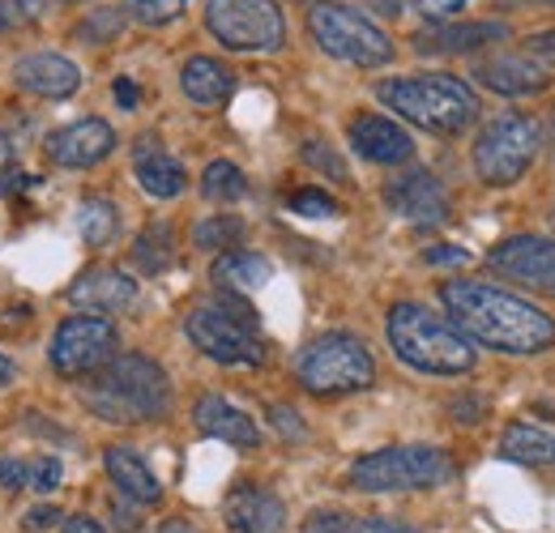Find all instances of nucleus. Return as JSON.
Here are the masks:
<instances>
[{"mask_svg":"<svg viewBox=\"0 0 555 533\" xmlns=\"http://www.w3.org/2000/svg\"><path fill=\"white\" fill-rule=\"evenodd\" d=\"M440 303L449 321L487 350L500 354H543L555 346V321L530 299L479 282V277H449L440 282Z\"/></svg>","mask_w":555,"mask_h":533,"instance_id":"1","label":"nucleus"},{"mask_svg":"<svg viewBox=\"0 0 555 533\" xmlns=\"http://www.w3.org/2000/svg\"><path fill=\"white\" fill-rule=\"evenodd\" d=\"M81 401L103 422H154L171 410V385L167 372L145 354H112L99 372H90Z\"/></svg>","mask_w":555,"mask_h":533,"instance_id":"2","label":"nucleus"},{"mask_svg":"<svg viewBox=\"0 0 555 533\" xmlns=\"http://www.w3.org/2000/svg\"><path fill=\"white\" fill-rule=\"evenodd\" d=\"M389 350L423 376H466L475 367V341L449 316H436L423 303H393L385 321Z\"/></svg>","mask_w":555,"mask_h":533,"instance_id":"3","label":"nucleus"},{"mask_svg":"<svg viewBox=\"0 0 555 533\" xmlns=\"http://www.w3.org/2000/svg\"><path fill=\"white\" fill-rule=\"evenodd\" d=\"M376 99L393 107L402 120L436 136L466 133L479 116L475 90L453 73H415V77H385L376 81Z\"/></svg>","mask_w":555,"mask_h":533,"instance_id":"4","label":"nucleus"},{"mask_svg":"<svg viewBox=\"0 0 555 533\" xmlns=\"http://www.w3.org/2000/svg\"><path fill=\"white\" fill-rule=\"evenodd\" d=\"M184 334L206 359L222 363V367H261L266 363L261 325L244 295L222 290V299L193 308L184 321Z\"/></svg>","mask_w":555,"mask_h":533,"instance_id":"5","label":"nucleus"},{"mask_svg":"<svg viewBox=\"0 0 555 533\" xmlns=\"http://www.w3.org/2000/svg\"><path fill=\"white\" fill-rule=\"evenodd\" d=\"M457 473L453 457L431 444H393L359 457L350 466L347 482L363 495H398V491H427L444 486Z\"/></svg>","mask_w":555,"mask_h":533,"instance_id":"6","label":"nucleus"},{"mask_svg":"<svg viewBox=\"0 0 555 533\" xmlns=\"http://www.w3.org/2000/svg\"><path fill=\"white\" fill-rule=\"evenodd\" d=\"M295 380L312 398H347L372 389L376 359L354 334H325L295 354Z\"/></svg>","mask_w":555,"mask_h":533,"instance_id":"7","label":"nucleus"},{"mask_svg":"<svg viewBox=\"0 0 555 533\" xmlns=\"http://www.w3.org/2000/svg\"><path fill=\"white\" fill-rule=\"evenodd\" d=\"M308 30H312L317 48L343 65L385 68L393 61V39L367 13L338 4V0H317L308 9Z\"/></svg>","mask_w":555,"mask_h":533,"instance_id":"8","label":"nucleus"},{"mask_svg":"<svg viewBox=\"0 0 555 533\" xmlns=\"http://www.w3.org/2000/svg\"><path fill=\"white\" fill-rule=\"evenodd\" d=\"M539 150H543V125L534 116H526V112H504L475 136L470 162H475L483 184L508 188L530 171Z\"/></svg>","mask_w":555,"mask_h":533,"instance_id":"9","label":"nucleus"},{"mask_svg":"<svg viewBox=\"0 0 555 533\" xmlns=\"http://www.w3.org/2000/svg\"><path fill=\"white\" fill-rule=\"evenodd\" d=\"M206 30L227 52H278L286 39L278 0H209Z\"/></svg>","mask_w":555,"mask_h":533,"instance_id":"10","label":"nucleus"},{"mask_svg":"<svg viewBox=\"0 0 555 533\" xmlns=\"http://www.w3.org/2000/svg\"><path fill=\"white\" fill-rule=\"evenodd\" d=\"M112 354H116V325L107 316H94V312L69 316L48 346V363L65 380H81V376L99 372Z\"/></svg>","mask_w":555,"mask_h":533,"instance_id":"11","label":"nucleus"},{"mask_svg":"<svg viewBox=\"0 0 555 533\" xmlns=\"http://www.w3.org/2000/svg\"><path fill=\"white\" fill-rule=\"evenodd\" d=\"M491 273L539 290V295H555V239L543 235H508L487 252Z\"/></svg>","mask_w":555,"mask_h":533,"instance_id":"12","label":"nucleus"},{"mask_svg":"<svg viewBox=\"0 0 555 533\" xmlns=\"http://www.w3.org/2000/svg\"><path fill=\"white\" fill-rule=\"evenodd\" d=\"M112 150H116V129L107 120H99V116L73 120L65 129H56L43 145L48 162L61 167V171H86V167L103 162Z\"/></svg>","mask_w":555,"mask_h":533,"instance_id":"13","label":"nucleus"},{"mask_svg":"<svg viewBox=\"0 0 555 533\" xmlns=\"http://www.w3.org/2000/svg\"><path fill=\"white\" fill-rule=\"evenodd\" d=\"M385 200L398 218L418 222V226H436L449 218V193L444 184L427 171V167H411V171H398L389 184H385Z\"/></svg>","mask_w":555,"mask_h":533,"instance_id":"14","label":"nucleus"},{"mask_svg":"<svg viewBox=\"0 0 555 533\" xmlns=\"http://www.w3.org/2000/svg\"><path fill=\"white\" fill-rule=\"evenodd\" d=\"M350 145L359 158L367 162H380V167H398V162H411L415 158V141L402 125H393L389 116H376V112H363L350 120Z\"/></svg>","mask_w":555,"mask_h":533,"instance_id":"15","label":"nucleus"},{"mask_svg":"<svg viewBox=\"0 0 555 533\" xmlns=\"http://www.w3.org/2000/svg\"><path fill=\"white\" fill-rule=\"evenodd\" d=\"M13 81L39 99H73L81 86V68L61 52H30L13 61Z\"/></svg>","mask_w":555,"mask_h":533,"instance_id":"16","label":"nucleus"},{"mask_svg":"<svg viewBox=\"0 0 555 533\" xmlns=\"http://www.w3.org/2000/svg\"><path fill=\"white\" fill-rule=\"evenodd\" d=\"M69 303L73 308H86V312H125L138 303V282L120 269H86L77 282L69 286Z\"/></svg>","mask_w":555,"mask_h":533,"instance_id":"17","label":"nucleus"},{"mask_svg":"<svg viewBox=\"0 0 555 533\" xmlns=\"http://www.w3.org/2000/svg\"><path fill=\"white\" fill-rule=\"evenodd\" d=\"M193 422H197L202 435L222 440V444H235V448H257V444H261V427H257L240 405H231V401L218 398V393L197 398V405H193Z\"/></svg>","mask_w":555,"mask_h":533,"instance_id":"18","label":"nucleus"},{"mask_svg":"<svg viewBox=\"0 0 555 533\" xmlns=\"http://www.w3.org/2000/svg\"><path fill=\"white\" fill-rule=\"evenodd\" d=\"M227 525L231 533H282L286 508L266 486H235L227 495Z\"/></svg>","mask_w":555,"mask_h":533,"instance_id":"19","label":"nucleus"},{"mask_svg":"<svg viewBox=\"0 0 555 533\" xmlns=\"http://www.w3.org/2000/svg\"><path fill=\"white\" fill-rule=\"evenodd\" d=\"M475 77L483 81L491 94L500 99H521V94H543L552 86L547 68L539 65L534 56H495L475 68Z\"/></svg>","mask_w":555,"mask_h":533,"instance_id":"20","label":"nucleus"},{"mask_svg":"<svg viewBox=\"0 0 555 533\" xmlns=\"http://www.w3.org/2000/svg\"><path fill=\"white\" fill-rule=\"evenodd\" d=\"M508 35L504 22H440V26H423L415 35L418 52H440V56H457V52H479L487 43H500Z\"/></svg>","mask_w":555,"mask_h":533,"instance_id":"21","label":"nucleus"},{"mask_svg":"<svg viewBox=\"0 0 555 533\" xmlns=\"http://www.w3.org/2000/svg\"><path fill=\"white\" fill-rule=\"evenodd\" d=\"M133 171H138V184L154 200H171L184 193V167L163 150V141L154 133H141L133 145Z\"/></svg>","mask_w":555,"mask_h":533,"instance_id":"22","label":"nucleus"},{"mask_svg":"<svg viewBox=\"0 0 555 533\" xmlns=\"http://www.w3.org/2000/svg\"><path fill=\"white\" fill-rule=\"evenodd\" d=\"M103 466H107L112 486H116L125 499H133V504H154V499L163 495V482L154 478V469L145 466V457L133 453L129 444H112V448L103 453Z\"/></svg>","mask_w":555,"mask_h":533,"instance_id":"23","label":"nucleus"},{"mask_svg":"<svg viewBox=\"0 0 555 533\" xmlns=\"http://www.w3.org/2000/svg\"><path fill=\"white\" fill-rule=\"evenodd\" d=\"M180 90H184V99L193 107H222L235 94V77L214 56H193L189 65L180 68Z\"/></svg>","mask_w":555,"mask_h":533,"instance_id":"24","label":"nucleus"},{"mask_svg":"<svg viewBox=\"0 0 555 533\" xmlns=\"http://www.w3.org/2000/svg\"><path fill=\"white\" fill-rule=\"evenodd\" d=\"M209 273H214V282H218L222 290H231V295H253V290H261V286L270 282L274 265H270L266 257H257V252L227 248V252L214 261Z\"/></svg>","mask_w":555,"mask_h":533,"instance_id":"25","label":"nucleus"},{"mask_svg":"<svg viewBox=\"0 0 555 533\" xmlns=\"http://www.w3.org/2000/svg\"><path fill=\"white\" fill-rule=\"evenodd\" d=\"M500 453L517 466H555V431L534 422H508L500 435Z\"/></svg>","mask_w":555,"mask_h":533,"instance_id":"26","label":"nucleus"},{"mask_svg":"<svg viewBox=\"0 0 555 533\" xmlns=\"http://www.w3.org/2000/svg\"><path fill=\"white\" fill-rule=\"evenodd\" d=\"M77 231H81V239H86L90 248L112 244L116 231H120V213H116V205H112L107 197L81 200V209H77Z\"/></svg>","mask_w":555,"mask_h":533,"instance_id":"27","label":"nucleus"},{"mask_svg":"<svg viewBox=\"0 0 555 533\" xmlns=\"http://www.w3.org/2000/svg\"><path fill=\"white\" fill-rule=\"evenodd\" d=\"M133 261H138V269H145V273H167V269H171L176 244H171V226H167V222H154V226L141 231L138 248H133Z\"/></svg>","mask_w":555,"mask_h":533,"instance_id":"28","label":"nucleus"},{"mask_svg":"<svg viewBox=\"0 0 555 533\" xmlns=\"http://www.w3.org/2000/svg\"><path fill=\"white\" fill-rule=\"evenodd\" d=\"M202 193H206V200H214V205H231V200H240L248 193V180H244V171H240L235 162L214 158L206 167V176H202Z\"/></svg>","mask_w":555,"mask_h":533,"instance_id":"29","label":"nucleus"},{"mask_svg":"<svg viewBox=\"0 0 555 533\" xmlns=\"http://www.w3.org/2000/svg\"><path fill=\"white\" fill-rule=\"evenodd\" d=\"M235 239H244V218H235V213H214L193 226V244L206 252H218V248L227 252V248H235Z\"/></svg>","mask_w":555,"mask_h":533,"instance_id":"30","label":"nucleus"},{"mask_svg":"<svg viewBox=\"0 0 555 533\" xmlns=\"http://www.w3.org/2000/svg\"><path fill=\"white\" fill-rule=\"evenodd\" d=\"M193 0H129V17L141 26H167L189 13Z\"/></svg>","mask_w":555,"mask_h":533,"instance_id":"31","label":"nucleus"},{"mask_svg":"<svg viewBox=\"0 0 555 533\" xmlns=\"http://www.w3.org/2000/svg\"><path fill=\"white\" fill-rule=\"evenodd\" d=\"M125 30V13L120 9H94L81 26H77V39H90V43H107Z\"/></svg>","mask_w":555,"mask_h":533,"instance_id":"32","label":"nucleus"},{"mask_svg":"<svg viewBox=\"0 0 555 533\" xmlns=\"http://www.w3.org/2000/svg\"><path fill=\"white\" fill-rule=\"evenodd\" d=\"M304 162L317 167V171H325L330 180H347V162H343V158L334 154V145L321 141V136H312V141L304 145Z\"/></svg>","mask_w":555,"mask_h":533,"instance_id":"33","label":"nucleus"},{"mask_svg":"<svg viewBox=\"0 0 555 533\" xmlns=\"http://www.w3.org/2000/svg\"><path fill=\"white\" fill-rule=\"evenodd\" d=\"M291 213H304V218H334L338 205H334L330 193H321V188H299V193H291Z\"/></svg>","mask_w":555,"mask_h":533,"instance_id":"34","label":"nucleus"},{"mask_svg":"<svg viewBox=\"0 0 555 533\" xmlns=\"http://www.w3.org/2000/svg\"><path fill=\"white\" fill-rule=\"evenodd\" d=\"M334 533H415V530L402 525V521H389V517H347L343 512V521H338Z\"/></svg>","mask_w":555,"mask_h":533,"instance_id":"35","label":"nucleus"},{"mask_svg":"<svg viewBox=\"0 0 555 533\" xmlns=\"http://www.w3.org/2000/svg\"><path fill=\"white\" fill-rule=\"evenodd\" d=\"M26 466H30V486H35V491H56V486H61V473H65V469H61L56 457H35V461H26Z\"/></svg>","mask_w":555,"mask_h":533,"instance_id":"36","label":"nucleus"},{"mask_svg":"<svg viewBox=\"0 0 555 533\" xmlns=\"http://www.w3.org/2000/svg\"><path fill=\"white\" fill-rule=\"evenodd\" d=\"M270 418H274V427H278V435L282 440H291V444H299L304 435H308V427H304V418L291 410V405H274L270 410Z\"/></svg>","mask_w":555,"mask_h":533,"instance_id":"37","label":"nucleus"},{"mask_svg":"<svg viewBox=\"0 0 555 533\" xmlns=\"http://www.w3.org/2000/svg\"><path fill=\"white\" fill-rule=\"evenodd\" d=\"M65 517H61V508L56 504H39V508H30L26 517H22V525L30 533H43V530H56Z\"/></svg>","mask_w":555,"mask_h":533,"instance_id":"38","label":"nucleus"},{"mask_svg":"<svg viewBox=\"0 0 555 533\" xmlns=\"http://www.w3.org/2000/svg\"><path fill=\"white\" fill-rule=\"evenodd\" d=\"M526 56H534L543 68H555V30H539V35H530Z\"/></svg>","mask_w":555,"mask_h":533,"instance_id":"39","label":"nucleus"},{"mask_svg":"<svg viewBox=\"0 0 555 533\" xmlns=\"http://www.w3.org/2000/svg\"><path fill=\"white\" fill-rule=\"evenodd\" d=\"M0 486H4V491H22V486H30V466L4 457V461H0Z\"/></svg>","mask_w":555,"mask_h":533,"instance_id":"40","label":"nucleus"},{"mask_svg":"<svg viewBox=\"0 0 555 533\" xmlns=\"http://www.w3.org/2000/svg\"><path fill=\"white\" fill-rule=\"evenodd\" d=\"M470 261V252L466 248H423V265H466Z\"/></svg>","mask_w":555,"mask_h":533,"instance_id":"41","label":"nucleus"},{"mask_svg":"<svg viewBox=\"0 0 555 533\" xmlns=\"http://www.w3.org/2000/svg\"><path fill=\"white\" fill-rule=\"evenodd\" d=\"M338 521H343V512L321 508V512H312V517L304 521V533H334V530H338Z\"/></svg>","mask_w":555,"mask_h":533,"instance_id":"42","label":"nucleus"},{"mask_svg":"<svg viewBox=\"0 0 555 533\" xmlns=\"http://www.w3.org/2000/svg\"><path fill=\"white\" fill-rule=\"evenodd\" d=\"M112 94H116V103L125 107V112H133L141 103V90L138 81H129V77H116V86H112Z\"/></svg>","mask_w":555,"mask_h":533,"instance_id":"43","label":"nucleus"},{"mask_svg":"<svg viewBox=\"0 0 555 533\" xmlns=\"http://www.w3.org/2000/svg\"><path fill=\"white\" fill-rule=\"evenodd\" d=\"M483 405H487L483 398H457L453 401V418L457 422H479L483 418Z\"/></svg>","mask_w":555,"mask_h":533,"instance_id":"44","label":"nucleus"},{"mask_svg":"<svg viewBox=\"0 0 555 533\" xmlns=\"http://www.w3.org/2000/svg\"><path fill=\"white\" fill-rule=\"evenodd\" d=\"M61 530H65V533H107L103 525H99V521H94V517H86V512H77V517H65V521H61Z\"/></svg>","mask_w":555,"mask_h":533,"instance_id":"45","label":"nucleus"},{"mask_svg":"<svg viewBox=\"0 0 555 533\" xmlns=\"http://www.w3.org/2000/svg\"><path fill=\"white\" fill-rule=\"evenodd\" d=\"M367 4H372L380 17H402V13L411 9V0H367Z\"/></svg>","mask_w":555,"mask_h":533,"instance_id":"46","label":"nucleus"},{"mask_svg":"<svg viewBox=\"0 0 555 533\" xmlns=\"http://www.w3.org/2000/svg\"><path fill=\"white\" fill-rule=\"evenodd\" d=\"M462 4H466V0H431L427 9H431L436 17H449V13H462Z\"/></svg>","mask_w":555,"mask_h":533,"instance_id":"47","label":"nucleus"},{"mask_svg":"<svg viewBox=\"0 0 555 533\" xmlns=\"http://www.w3.org/2000/svg\"><path fill=\"white\" fill-rule=\"evenodd\" d=\"M13 376H17V363H13L9 354H0V389H4V385H13Z\"/></svg>","mask_w":555,"mask_h":533,"instance_id":"48","label":"nucleus"},{"mask_svg":"<svg viewBox=\"0 0 555 533\" xmlns=\"http://www.w3.org/2000/svg\"><path fill=\"white\" fill-rule=\"evenodd\" d=\"M13 167V141L0 133V171H9Z\"/></svg>","mask_w":555,"mask_h":533,"instance_id":"49","label":"nucleus"},{"mask_svg":"<svg viewBox=\"0 0 555 533\" xmlns=\"http://www.w3.org/2000/svg\"><path fill=\"white\" fill-rule=\"evenodd\" d=\"M158 533H197V530H193L189 521H163V530Z\"/></svg>","mask_w":555,"mask_h":533,"instance_id":"50","label":"nucleus"},{"mask_svg":"<svg viewBox=\"0 0 555 533\" xmlns=\"http://www.w3.org/2000/svg\"><path fill=\"white\" fill-rule=\"evenodd\" d=\"M4 30H9V22H4V13H0V35H4Z\"/></svg>","mask_w":555,"mask_h":533,"instance_id":"51","label":"nucleus"},{"mask_svg":"<svg viewBox=\"0 0 555 533\" xmlns=\"http://www.w3.org/2000/svg\"><path fill=\"white\" fill-rule=\"evenodd\" d=\"M534 4H555V0H534Z\"/></svg>","mask_w":555,"mask_h":533,"instance_id":"52","label":"nucleus"}]
</instances>
